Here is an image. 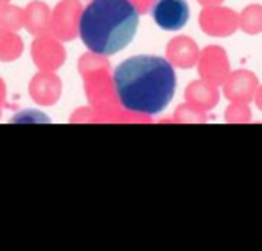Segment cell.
Segmentation results:
<instances>
[{
    "mask_svg": "<svg viewBox=\"0 0 262 251\" xmlns=\"http://www.w3.org/2000/svg\"><path fill=\"white\" fill-rule=\"evenodd\" d=\"M113 88L124 109L155 117L174 97L176 74L171 63L160 56H133L115 69Z\"/></svg>",
    "mask_w": 262,
    "mask_h": 251,
    "instance_id": "6da1fadb",
    "label": "cell"
},
{
    "mask_svg": "<svg viewBox=\"0 0 262 251\" xmlns=\"http://www.w3.org/2000/svg\"><path fill=\"white\" fill-rule=\"evenodd\" d=\"M139 18L131 0H92L79 18L81 41L95 54L113 56L135 38Z\"/></svg>",
    "mask_w": 262,
    "mask_h": 251,
    "instance_id": "7a4b0ae2",
    "label": "cell"
},
{
    "mask_svg": "<svg viewBox=\"0 0 262 251\" xmlns=\"http://www.w3.org/2000/svg\"><path fill=\"white\" fill-rule=\"evenodd\" d=\"M151 15L160 29L180 31L189 22L190 9L185 0H158Z\"/></svg>",
    "mask_w": 262,
    "mask_h": 251,
    "instance_id": "3957f363",
    "label": "cell"
}]
</instances>
